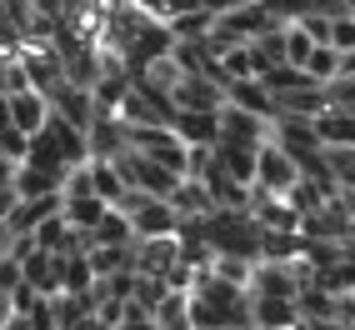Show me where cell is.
<instances>
[{
  "label": "cell",
  "mask_w": 355,
  "mask_h": 330,
  "mask_svg": "<svg viewBox=\"0 0 355 330\" xmlns=\"http://www.w3.org/2000/svg\"><path fill=\"white\" fill-rule=\"evenodd\" d=\"M300 320L295 300H280V295H250V325H270V330H291Z\"/></svg>",
  "instance_id": "12"
},
{
  "label": "cell",
  "mask_w": 355,
  "mask_h": 330,
  "mask_svg": "<svg viewBox=\"0 0 355 330\" xmlns=\"http://www.w3.org/2000/svg\"><path fill=\"white\" fill-rule=\"evenodd\" d=\"M300 70H305L315 85H330V80L340 76V51H336V45H311V55H305Z\"/></svg>",
  "instance_id": "14"
},
{
  "label": "cell",
  "mask_w": 355,
  "mask_h": 330,
  "mask_svg": "<svg viewBox=\"0 0 355 330\" xmlns=\"http://www.w3.org/2000/svg\"><path fill=\"white\" fill-rule=\"evenodd\" d=\"M255 150H260V146H225V140H216V146H210L216 165H220L235 185H250V180H255Z\"/></svg>",
  "instance_id": "10"
},
{
  "label": "cell",
  "mask_w": 355,
  "mask_h": 330,
  "mask_svg": "<svg viewBox=\"0 0 355 330\" xmlns=\"http://www.w3.org/2000/svg\"><path fill=\"white\" fill-rule=\"evenodd\" d=\"M210 20H216V15H210L205 6H196V10H180V15H171L165 26H171V35H175V40H200V35L210 31Z\"/></svg>",
  "instance_id": "17"
},
{
  "label": "cell",
  "mask_w": 355,
  "mask_h": 330,
  "mask_svg": "<svg viewBox=\"0 0 355 330\" xmlns=\"http://www.w3.org/2000/svg\"><path fill=\"white\" fill-rule=\"evenodd\" d=\"M26 146H31V135L26 130H15V125H0V155H6V160H26Z\"/></svg>",
  "instance_id": "19"
},
{
  "label": "cell",
  "mask_w": 355,
  "mask_h": 330,
  "mask_svg": "<svg viewBox=\"0 0 355 330\" xmlns=\"http://www.w3.org/2000/svg\"><path fill=\"white\" fill-rule=\"evenodd\" d=\"M196 330H220V325H196Z\"/></svg>",
  "instance_id": "24"
},
{
  "label": "cell",
  "mask_w": 355,
  "mask_h": 330,
  "mask_svg": "<svg viewBox=\"0 0 355 330\" xmlns=\"http://www.w3.org/2000/svg\"><path fill=\"white\" fill-rule=\"evenodd\" d=\"M165 200H171V210H175L180 220H205L210 210H216V200H210V191H205L200 180H180Z\"/></svg>",
  "instance_id": "11"
},
{
  "label": "cell",
  "mask_w": 355,
  "mask_h": 330,
  "mask_svg": "<svg viewBox=\"0 0 355 330\" xmlns=\"http://www.w3.org/2000/svg\"><path fill=\"white\" fill-rule=\"evenodd\" d=\"M85 235H90V245H130V241H135V235H130V220L121 216V210H110V205H105V216L90 225Z\"/></svg>",
  "instance_id": "13"
},
{
  "label": "cell",
  "mask_w": 355,
  "mask_h": 330,
  "mask_svg": "<svg viewBox=\"0 0 355 330\" xmlns=\"http://www.w3.org/2000/svg\"><path fill=\"white\" fill-rule=\"evenodd\" d=\"M325 45H336V51H355V15H336V20H330V40Z\"/></svg>",
  "instance_id": "20"
},
{
  "label": "cell",
  "mask_w": 355,
  "mask_h": 330,
  "mask_svg": "<svg viewBox=\"0 0 355 330\" xmlns=\"http://www.w3.org/2000/svg\"><path fill=\"white\" fill-rule=\"evenodd\" d=\"M10 250V230H6V220H0V255Z\"/></svg>",
  "instance_id": "23"
},
{
  "label": "cell",
  "mask_w": 355,
  "mask_h": 330,
  "mask_svg": "<svg viewBox=\"0 0 355 330\" xmlns=\"http://www.w3.org/2000/svg\"><path fill=\"white\" fill-rule=\"evenodd\" d=\"M295 180H300L295 160L280 150L275 140H266V146L255 150V180H250V185H255V191H266V196H286Z\"/></svg>",
  "instance_id": "1"
},
{
  "label": "cell",
  "mask_w": 355,
  "mask_h": 330,
  "mask_svg": "<svg viewBox=\"0 0 355 330\" xmlns=\"http://www.w3.org/2000/svg\"><path fill=\"white\" fill-rule=\"evenodd\" d=\"M220 90H225V105H235V110H250V115H260V121L275 115V101H270V90L260 80H225Z\"/></svg>",
  "instance_id": "7"
},
{
  "label": "cell",
  "mask_w": 355,
  "mask_h": 330,
  "mask_svg": "<svg viewBox=\"0 0 355 330\" xmlns=\"http://www.w3.org/2000/svg\"><path fill=\"white\" fill-rule=\"evenodd\" d=\"M10 180H15V160L0 155V185H10Z\"/></svg>",
  "instance_id": "22"
},
{
  "label": "cell",
  "mask_w": 355,
  "mask_h": 330,
  "mask_svg": "<svg viewBox=\"0 0 355 330\" xmlns=\"http://www.w3.org/2000/svg\"><path fill=\"white\" fill-rule=\"evenodd\" d=\"M130 235L135 241H155V235H175V225H180V216L171 210V200H155V196H146L135 210H130Z\"/></svg>",
  "instance_id": "3"
},
{
  "label": "cell",
  "mask_w": 355,
  "mask_h": 330,
  "mask_svg": "<svg viewBox=\"0 0 355 330\" xmlns=\"http://www.w3.org/2000/svg\"><path fill=\"white\" fill-rule=\"evenodd\" d=\"M171 105L175 110H220L225 105V90L216 80H205V76H180L171 85Z\"/></svg>",
  "instance_id": "4"
},
{
  "label": "cell",
  "mask_w": 355,
  "mask_h": 330,
  "mask_svg": "<svg viewBox=\"0 0 355 330\" xmlns=\"http://www.w3.org/2000/svg\"><path fill=\"white\" fill-rule=\"evenodd\" d=\"M165 295H171V286H165L160 275H135V286H130V300L140 305V311H150V315H155V305Z\"/></svg>",
  "instance_id": "18"
},
{
  "label": "cell",
  "mask_w": 355,
  "mask_h": 330,
  "mask_svg": "<svg viewBox=\"0 0 355 330\" xmlns=\"http://www.w3.org/2000/svg\"><path fill=\"white\" fill-rule=\"evenodd\" d=\"M90 185H96V196L105 205L125 196V180H121V171H115V160H90Z\"/></svg>",
  "instance_id": "16"
},
{
  "label": "cell",
  "mask_w": 355,
  "mask_h": 330,
  "mask_svg": "<svg viewBox=\"0 0 355 330\" xmlns=\"http://www.w3.org/2000/svg\"><path fill=\"white\" fill-rule=\"evenodd\" d=\"M6 105H10V125L15 130H26V135H35L40 125H45V115H51V105H45V96L40 90H15V96H6Z\"/></svg>",
  "instance_id": "8"
},
{
  "label": "cell",
  "mask_w": 355,
  "mask_h": 330,
  "mask_svg": "<svg viewBox=\"0 0 355 330\" xmlns=\"http://www.w3.org/2000/svg\"><path fill=\"white\" fill-rule=\"evenodd\" d=\"M216 121H220V140H225V146H266V140H270V121H260V115H250V110L220 105Z\"/></svg>",
  "instance_id": "2"
},
{
  "label": "cell",
  "mask_w": 355,
  "mask_h": 330,
  "mask_svg": "<svg viewBox=\"0 0 355 330\" xmlns=\"http://www.w3.org/2000/svg\"><path fill=\"white\" fill-rule=\"evenodd\" d=\"M175 261H180V250H175V235L135 241V250H130V270H135V275H160V280H165V270H171Z\"/></svg>",
  "instance_id": "5"
},
{
  "label": "cell",
  "mask_w": 355,
  "mask_h": 330,
  "mask_svg": "<svg viewBox=\"0 0 355 330\" xmlns=\"http://www.w3.org/2000/svg\"><path fill=\"white\" fill-rule=\"evenodd\" d=\"M171 130H175V140H185V146H216V140H220L216 110H175Z\"/></svg>",
  "instance_id": "6"
},
{
  "label": "cell",
  "mask_w": 355,
  "mask_h": 330,
  "mask_svg": "<svg viewBox=\"0 0 355 330\" xmlns=\"http://www.w3.org/2000/svg\"><path fill=\"white\" fill-rule=\"evenodd\" d=\"M155 330H191V305H185V290H171L155 305Z\"/></svg>",
  "instance_id": "15"
},
{
  "label": "cell",
  "mask_w": 355,
  "mask_h": 330,
  "mask_svg": "<svg viewBox=\"0 0 355 330\" xmlns=\"http://www.w3.org/2000/svg\"><path fill=\"white\" fill-rule=\"evenodd\" d=\"M336 80H355V51H340V76Z\"/></svg>",
  "instance_id": "21"
},
{
  "label": "cell",
  "mask_w": 355,
  "mask_h": 330,
  "mask_svg": "<svg viewBox=\"0 0 355 330\" xmlns=\"http://www.w3.org/2000/svg\"><path fill=\"white\" fill-rule=\"evenodd\" d=\"M60 171H40V165H26L20 160L15 165V180H10V191L20 196V200H35V196H60Z\"/></svg>",
  "instance_id": "9"
}]
</instances>
